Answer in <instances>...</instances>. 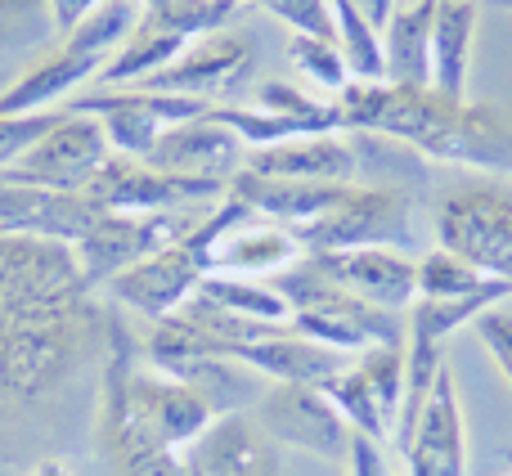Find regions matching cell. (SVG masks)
Instances as JSON below:
<instances>
[{
  "mask_svg": "<svg viewBox=\"0 0 512 476\" xmlns=\"http://www.w3.org/2000/svg\"><path fill=\"white\" fill-rule=\"evenodd\" d=\"M333 9V41L346 59L351 81H387V59H382V32L351 5V0H328Z\"/></svg>",
  "mask_w": 512,
  "mask_h": 476,
  "instance_id": "28",
  "label": "cell"
},
{
  "mask_svg": "<svg viewBox=\"0 0 512 476\" xmlns=\"http://www.w3.org/2000/svg\"><path fill=\"white\" fill-rule=\"evenodd\" d=\"M27 476H72V468H68L63 459H41Z\"/></svg>",
  "mask_w": 512,
  "mask_h": 476,
  "instance_id": "42",
  "label": "cell"
},
{
  "mask_svg": "<svg viewBox=\"0 0 512 476\" xmlns=\"http://www.w3.org/2000/svg\"><path fill=\"white\" fill-rule=\"evenodd\" d=\"M504 459H508V463H512V450H508V454H504Z\"/></svg>",
  "mask_w": 512,
  "mask_h": 476,
  "instance_id": "46",
  "label": "cell"
},
{
  "mask_svg": "<svg viewBox=\"0 0 512 476\" xmlns=\"http://www.w3.org/2000/svg\"><path fill=\"white\" fill-rule=\"evenodd\" d=\"M256 104L265 108V113H279V117H301V122H328L342 131V117H337V104H315L310 95H301L297 86H288V81H265L261 90H256Z\"/></svg>",
  "mask_w": 512,
  "mask_h": 476,
  "instance_id": "35",
  "label": "cell"
},
{
  "mask_svg": "<svg viewBox=\"0 0 512 476\" xmlns=\"http://www.w3.org/2000/svg\"><path fill=\"white\" fill-rule=\"evenodd\" d=\"M50 9L45 0H0V59L23 54L50 36Z\"/></svg>",
  "mask_w": 512,
  "mask_h": 476,
  "instance_id": "33",
  "label": "cell"
},
{
  "mask_svg": "<svg viewBox=\"0 0 512 476\" xmlns=\"http://www.w3.org/2000/svg\"><path fill=\"white\" fill-rule=\"evenodd\" d=\"M243 167L256 171V176L319 180V185H351L360 176L355 144L346 131L301 135V140H283V144H270V149H252L243 153Z\"/></svg>",
  "mask_w": 512,
  "mask_h": 476,
  "instance_id": "17",
  "label": "cell"
},
{
  "mask_svg": "<svg viewBox=\"0 0 512 476\" xmlns=\"http://www.w3.org/2000/svg\"><path fill=\"white\" fill-rule=\"evenodd\" d=\"M225 5H234V9H239V5H243V0H225Z\"/></svg>",
  "mask_w": 512,
  "mask_h": 476,
  "instance_id": "45",
  "label": "cell"
},
{
  "mask_svg": "<svg viewBox=\"0 0 512 476\" xmlns=\"http://www.w3.org/2000/svg\"><path fill=\"white\" fill-rule=\"evenodd\" d=\"M140 18H144V9L135 5V0H104V5H95L77 27H72L68 36H63L59 50L86 54V59L108 63V59H113V54L135 36Z\"/></svg>",
  "mask_w": 512,
  "mask_h": 476,
  "instance_id": "26",
  "label": "cell"
},
{
  "mask_svg": "<svg viewBox=\"0 0 512 476\" xmlns=\"http://www.w3.org/2000/svg\"><path fill=\"white\" fill-rule=\"evenodd\" d=\"M270 283L279 288V297L288 301V310H292L288 328L301 337H310V342H324L342 355L364 351V346L405 342V319H400L396 310L369 306L364 297L337 288V283L324 279L306 256H301L292 270L274 274Z\"/></svg>",
  "mask_w": 512,
  "mask_h": 476,
  "instance_id": "4",
  "label": "cell"
},
{
  "mask_svg": "<svg viewBox=\"0 0 512 476\" xmlns=\"http://www.w3.org/2000/svg\"><path fill=\"white\" fill-rule=\"evenodd\" d=\"M99 207L90 194H68V189H41V185H14L0 176V234H27L50 238V243L77 247L86 230L99 221Z\"/></svg>",
  "mask_w": 512,
  "mask_h": 476,
  "instance_id": "11",
  "label": "cell"
},
{
  "mask_svg": "<svg viewBox=\"0 0 512 476\" xmlns=\"http://www.w3.org/2000/svg\"><path fill=\"white\" fill-rule=\"evenodd\" d=\"M432 18L436 0H400L382 27V59L391 86H432Z\"/></svg>",
  "mask_w": 512,
  "mask_h": 476,
  "instance_id": "22",
  "label": "cell"
},
{
  "mask_svg": "<svg viewBox=\"0 0 512 476\" xmlns=\"http://www.w3.org/2000/svg\"><path fill=\"white\" fill-rule=\"evenodd\" d=\"M99 441H104V454L113 463V476H185V463L180 454H171L167 445H158L131 414L126 405L104 391L99 396Z\"/></svg>",
  "mask_w": 512,
  "mask_h": 476,
  "instance_id": "21",
  "label": "cell"
},
{
  "mask_svg": "<svg viewBox=\"0 0 512 476\" xmlns=\"http://www.w3.org/2000/svg\"><path fill=\"white\" fill-rule=\"evenodd\" d=\"M436 247L463 256L490 279L512 283V185L477 180L436 203Z\"/></svg>",
  "mask_w": 512,
  "mask_h": 476,
  "instance_id": "6",
  "label": "cell"
},
{
  "mask_svg": "<svg viewBox=\"0 0 512 476\" xmlns=\"http://www.w3.org/2000/svg\"><path fill=\"white\" fill-rule=\"evenodd\" d=\"M324 396L337 405V414L346 418V427L360 436H373V441H382V436H391V418L382 414L378 396H373L369 387H364V378L346 364L342 373H333V378L324 382Z\"/></svg>",
  "mask_w": 512,
  "mask_h": 476,
  "instance_id": "31",
  "label": "cell"
},
{
  "mask_svg": "<svg viewBox=\"0 0 512 476\" xmlns=\"http://www.w3.org/2000/svg\"><path fill=\"white\" fill-rule=\"evenodd\" d=\"M248 216H256L248 203H239L234 194H225L194 234H185L180 243L162 247V252L144 256L140 265H131V270L117 274V279L108 283L113 297L122 301L126 310L144 315L149 324L176 315V310L203 288L207 274H212V247L221 243V234L234 230L239 221H248Z\"/></svg>",
  "mask_w": 512,
  "mask_h": 476,
  "instance_id": "3",
  "label": "cell"
},
{
  "mask_svg": "<svg viewBox=\"0 0 512 476\" xmlns=\"http://www.w3.org/2000/svg\"><path fill=\"white\" fill-rule=\"evenodd\" d=\"M418 198L400 185H351L342 203L324 216L297 225V243L306 256L315 252H355V247H391V252H418Z\"/></svg>",
  "mask_w": 512,
  "mask_h": 476,
  "instance_id": "5",
  "label": "cell"
},
{
  "mask_svg": "<svg viewBox=\"0 0 512 476\" xmlns=\"http://www.w3.org/2000/svg\"><path fill=\"white\" fill-rule=\"evenodd\" d=\"M243 144L230 126L212 122V117H194L180 122L171 131H162V140L153 144V153L144 162L171 176H198V180H221L230 185V176L243 167Z\"/></svg>",
  "mask_w": 512,
  "mask_h": 476,
  "instance_id": "16",
  "label": "cell"
},
{
  "mask_svg": "<svg viewBox=\"0 0 512 476\" xmlns=\"http://www.w3.org/2000/svg\"><path fill=\"white\" fill-rule=\"evenodd\" d=\"M72 113H90L99 117L113 153L122 158H149L153 144L162 140V131L180 122H194V117H207V99H185V95H158V90H90V95L72 99Z\"/></svg>",
  "mask_w": 512,
  "mask_h": 476,
  "instance_id": "7",
  "label": "cell"
},
{
  "mask_svg": "<svg viewBox=\"0 0 512 476\" xmlns=\"http://www.w3.org/2000/svg\"><path fill=\"white\" fill-rule=\"evenodd\" d=\"M342 463H346V476H391V463H387L382 441L360 436V432H351V445H346Z\"/></svg>",
  "mask_w": 512,
  "mask_h": 476,
  "instance_id": "39",
  "label": "cell"
},
{
  "mask_svg": "<svg viewBox=\"0 0 512 476\" xmlns=\"http://www.w3.org/2000/svg\"><path fill=\"white\" fill-rule=\"evenodd\" d=\"M288 63L306 81L333 90V95H342L346 81H351V72H346V59H342V50H337V41H319V36H297V32H292L288 36Z\"/></svg>",
  "mask_w": 512,
  "mask_h": 476,
  "instance_id": "32",
  "label": "cell"
},
{
  "mask_svg": "<svg viewBox=\"0 0 512 476\" xmlns=\"http://www.w3.org/2000/svg\"><path fill=\"white\" fill-rule=\"evenodd\" d=\"M400 454L414 476H468V427H463L459 382L450 369L436 373L432 396Z\"/></svg>",
  "mask_w": 512,
  "mask_h": 476,
  "instance_id": "13",
  "label": "cell"
},
{
  "mask_svg": "<svg viewBox=\"0 0 512 476\" xmlns=\"http://www.w3.org/2000/svg\"><path fill=\"white\" fill-rule=\"evenodd\" d=\"M270 441L292 445L315 459H346L351 427L337 414V405L324 396V387H301V382H270L261 400L248 409Z\"/></svg>",
  "mask_w": 512,
  "mask_h": 476,
  "instance_id": "10",
  "label": "cell"
},
{
  "mask_svg": "<svg viewBox=\"0 0 512 476\" xmlns=\"http://www.w3.org/2000/svg\"><path fill=\"white\" fill-rule=\"evenodd\" d=\"M324 279L337 288L364 297L369 306L382 310H409L418 301V261L391 247H355V252H315L306 256Z\"/></svg>",
  "mask_w": 512,
  "mask_h": 476,
  "instance_id": "12",
  "label": "cell"
},
{
  "mask_svg": "<svg viewBox=\"0 0 512 476\" xmlns=\"http://www.w3.org/2000/svg\"><path fill=\"white\" fill-rule=\"evenodd\" d=\"M149 14L162 18V23H167L171 32H180L185 41H194V36L221 32L234 18V5H225V0H167L162 9H149Z\"/></svg>",
  "mask_w": 512,
  "mask_h": 476,
  "instance_id": "34",
  "label": "cell"
},
{
  "mask_svg": "<svg viewBox=\"0 0 512 476\" xmlns=\"http://www.w3.org/2000/svg\"><path fill=\"white\" fill-rule=\"evenodd\" d=\"M234 360L248 364L252 373H261L270 382H301V387H324L333 373H342L351 364L342 351L310 342V337L292 333V328H279V333L261 337V342H248Z\"/></svg>",
  "mask_w": 512,
  "mask_h": 476,
  "instance_id": "20",
  "label": "cell"
},
{
  "mask_svg": "<svg viewBox=\"0 0 512 476\" xmlns=\"http://www.w3.org/2000/svg\"><path fill=\"white\" fill-rule=\"evenodd\" d=\"M113 158V144H108L99 117L90 113H63L23 158L9 171H0L14 185H41V189H68V194H81V189L95 180V171Z\"/></svg>",
  "mask_w": 512,
  "mask_h": 476,
  "instance_id": "8",
  "label": "cell"
},
{
  "mask_svg": "<svg viewBox=\"0 0 512 476\" xmlns=\"http://www.w3.org/2000/svg\"><path fill=\"white\" fill-rule=\"evenodd\" d=\"M472 333L486 346V355L495 360V369L504 373V382L512 387V310L508 306H490L472 319Z\"/></svg>",
  "mask_w": 512,
  "mask_h": 476,
  "instance_id": "38",
  "label": "cell"
},
{
  "mask_svg": "<svg viewBox=\"0 0 512 476\" xmlns=\"http://www.w3.org/2000/svg\"><path fill=\"white\" fill-rule=\"evenodd\" d=\"M86 194L99 212L144 216V212H171V207L221 203V198L230 194V185H221V180H198V176H171V171H158L140 158L113 153V158L95 171Z\"/></svg>",
  "mask_w": 512,
  "mask_h": 476,
  "instance_id": "9",
  "label": "cell"
},
{
  "mask_svg": "<svg viewBox=\"0 0 512 476\" xmlns=\"http://www.w3.org/2000/svg\"><path fill=\"white\" fill-rule=\"evenodd\" d=\"M252 68V45L239 36H203L198 45H189L180 59H171L162 72L140 81V90H158V95H185V99H207L221 90L239 86Z\"/></svg>",
  "mask_w": 512,
  "mask_h": 476,
  "instance_id": "14",
  "label": "cell"
},
{
  "mask_svg": "<svg viewBox=\"0 0 512 476\" xmlns=\"http://www.w3.org/2000/svg\"><path fill=\"white\" fill-rule=\"evenodd\" d=\"M504 279H490L477 265H468L463 256L432 247V252L418 256V297H472V292H486Z\"/></svg>",
  "mask_w": 512,
  "mask_h": 476,
  "instance_id": "30",
  "label": "cell"
},
{
  "mask_svg": "<svg viewBox=\"0 0 512 476\" xmlns=\"http://www.w3.org/2000/svg\"><path fill=\"white\" fill-rule=\"evenodd\" d=\"M301 243L288 225L261 221L248 216L234 230L221 234V243L212 247V274H243V279H274V274L292 270L301 261Z\"/></svg>",
  "mask_w": 512,
  "mask_h": 476,
  "instance_id": "18",
  "label": "cell"
},
{
  "mask_svg": "<svg viewBox=\"0 0 512 476\" xmlns=\"http://www.w3.org/2000/svg\"><path fill=\"white\" fill-rule=\"evenodd\" d=\"M270 18H279L283 27H292L297 36H319L333 41V9L328 0H256Z\"/></svg>",
  "mask_w": 512,
  "mask_h": 476,
  "instance_id": "37",
  "label": "cell"
},
{
  "mask_svg": "<svg viewBox=\"0 0 512 476\" xmlns=\"http://www.w3.org/2000/svg\"><path fill=\"white\" fill-rule=\"evenodd\" d=\"M135 5H140L144 14H149V9H162V5H167V0H135Z\"/></svg>",
  "mask_w": 512,
  "mask_h": 476,
  "instance_id": "43",
  "label": "cell"
},
{
  "mask_svg": "<svg viewBox=\"0 0 512 476\" xmlns=\"http://www.w3.org/2000/svg\"><path fill=\"white\" fill-rule=\"evenodd\" d=\"M351 5L360 9V14L369 18V23H373V27H378V32H382V27H387V18L396 14V5H400V0H351Z\"/></svg>",
  "mask_w": 512,
  "mask_h": 476,
  "instance_id": "41",
  "label": "cell"
},
{
  "mask_svg": "<svg viewBox=\"0 0 512 476\" xmlns=\"http://www.w3.org/2000/svg\"><path fill=\"white\" fill-rule=\"evenodd\" d=\"M351 369L364 378V387L378 396L382 414L391 418V432H396V418H400V400H405V342H391V346H364L355 351Z\"/></svg>",
  "mask_w": 512,
  "mask_h": 476,
  "instance_id": "29",
  "label": "cell"
},
{
  "mask_svg": "<svg viewBox=\"0 0 512 476\" xmlns=\"http://www.w3.org/2000/svg\"><path fill=\"white\" fill-rule=\"evenodd\" d=\"M409 476H414V472H409Z\"/></svg>",
  "mask_w": 512,
  "mask_h": 476,
  "instance_id": "47",
  "label": "cell"
},
{
  "mask_svg": "<svg viewBox=\"0 0 512 476\" xmlns=\"http://www.w3.org/2000/svg\"><path fill=\"white\" fill-rule=\"evenodd\" d=\"M185 476H283L274 441L252 414H221L185 454Z\"/></svg>",
  "mask_w": 512,
  "mask_h": 476,
  "instance_id": "15",
  "label": "cell"
},
{
  "mask_svg": "<svg viewBox=\"0 0 512 476\" xmlns=\"http://www.w3.org/2000/svg\"><path fill=\"white\" fill-rule=\"evenodd\" d=\"M490 5H495V9H508V14H512V0H490Z\"/></svg>",
  "mask_w": 512,
  "mask_h": 476,
  "instance_id": "44",
  "label": "cell"
},
{
  "mask_svg": "<svg viewBox=\"0 0 512 476\" xmlns=\"http://www.w3.org/2000/svg\"><path fill=\"white\" fill-rule=\"evenodd\" d=\"M63 113H68V108H45V113H27V117H0V171L14 167Z\"/></svg>",
  "mask_w": 512,
  "mask_h": 476,
  "instance_id": "36",
  "label": "cell"
},
{
  "mask_svg": "<svg viewBox=\"0 0 512 476\" xmlns=\"http://www.w3.org/2000/svg\"><path fill=\"white\" fill-rule=\"evenodd\" d=\"M99 68H104V63L86 59V54H68V50L45 54V59H36L27 72H18V81H9V86L0 90V117L45 113V108H54L59 99H68L86 77H99Z\"/></svg>",
  "mask_w": 512,
  "mask_h": 476,
  "instance_id": "23",
  "label": "cell"
},
{
  "mask_svg": "<svg viewBox=\"0 0 512 476\" xmlns=\"http://www.w3.org/2000/svg\"><path fill=\"white\" fill-rule=\"evenodd\" d=\"M477 0H436L432 18V90L450 99H468L472 36H477Z\"/></svg>",
  "mask_w": 512,
  "mask_h": 476,
  "instance_id": "24",
  "label": "cell"
},
{
  "mask_svg": "<svg viewBox=\"0 0 512 476\" xmlns=\"http://www.w3.org/2000/svg\"><path fill=\"white\" fill-rule=\"evenodd\" d=\"M203 297H212L216 306L234 310V315L252 319V324H270V328H288L292 310L279 297L270 279H243V274H207L203 279Z\"/></svg>",
  "mask_w": 512,
  "mask_h": 476,
  "instance_id": "27",
  "label": "cell"
},
{
  "mask_svg": "<svg viewBox=\"0 0 512 476\" xmlns=\"http://www.w3.org/2000/svg\"><path fill=\"white\" fill-rule=\"evenodd\" d=\"M342 131L387 135L432 162L468 167L477 176H512V122L495 104L450 99L441 90L391 86V81H346L333 99Z\"/></svg>",
  "mask_w": 512,
  "mask_h": 476,
  "instance_id": "2",
  "label": "cell"
},
{
  "mask_svg": "<svg viewBox=\"0 0 512 476\" xmlns=\"http://www.w3.org/2000/svg\"><path fill=\"white\" fill-rule=\"evenodd\" d=\"M90 288L68 243L0 234V396L54 391L86 351Z\"/></svg>",
  "mask_w": 512,
  "mask_h": 476,
  "instance_id": "1",
  "label": "cell"
},
{
  "mask_svg": "<svg viewBox=\"0 0 512 476\" xmlns=\"http://www.w3.org/2000/svg\"><path fill=\"white\" fill-rule=\"evenodd\" d=\"M95 5H104V0H45V9H50V27H54V36L63 41V36H68L72 27H77Z\"/></svg>",
  "mask_w": 512,
  "mask_h": 476,
  "instance_id": "40",
  "label": "cell"
},
{
  "mask_svg": "<svg viewBox=\"0 0 512 476\" xmlns=\"http://www.w3.org/2000/svg\"><path fill=\"white\" fill-rule=\"evenodd\" d=\"M346 189H351V185H319V180L256 176V171H248V167H239L230 176V194L239 198V203H248L256 216H265V221L288 225V230H297V225L324 216L328 207H337Z\"/></svg>",
  "mask_w": 512,
  "mask_h": 476,
  "instance_id": "19",
  "label": "cell"
},
{
  "mask_svg": "<svg viewBox=\"0 0 512 476\" xmlns=\"http://www.w3.org/2000/svg\"><path fill=\"white\" fill-rule=\"evenodd\" d=\"M189 45L194 41H185L180 32H171L162 18L144 14L131 41H126L122 50L104 63V68H99V86L104 90H126L131 81H144V77H153V72H162L171 59H180Z\"/></svg>",
  "mask_w": 512,
  "mask_h": 476,
  "instance_id": "25",
  "label": "cell"
}]
</instances>
